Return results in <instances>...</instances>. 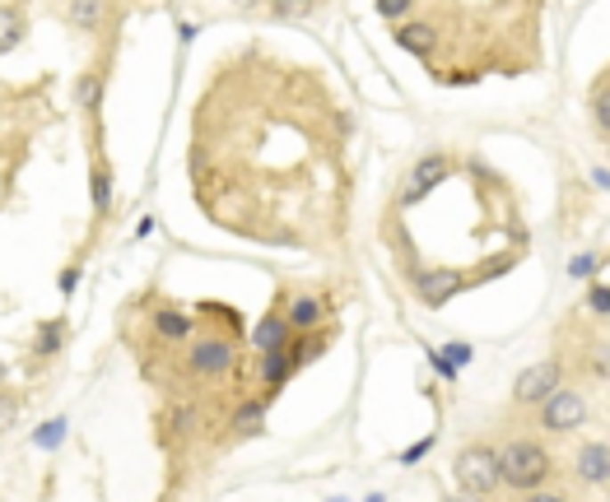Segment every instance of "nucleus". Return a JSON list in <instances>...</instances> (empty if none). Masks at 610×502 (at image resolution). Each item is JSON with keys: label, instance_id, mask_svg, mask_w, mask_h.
<instances>
[{"label": "nucleus", "instance_id": "obj_1", "mask_svg": "<svg viewBox=\"0 0 610 502\" xmlns=\"http://www.w3.org/2000/svg\"><path fill=\"white\" fill-rule=\"evenodd\" d=\"M494 460H499V479H503V489H513V493H532L541 489L545 479H550L555 470V460L550 451H545L536 437H508V442L494 447Z\"/></svg>", "mask_w": 610, "mask_h": 502}, {"label": "nucleus", "instance_id": "obj_2", "mask_svg": "<svg viewBox=\"0 0 610 502\" xmlns=\"http://www.w3.org/2000/svg\"><path fill=\"white\" fill-rule=\"evenodd\" d=\"M452 479H457V489L471 493V498H494V493L503 489L494 447H484V442L461 447V451L452 456Z\"/></svg>", "mask_w": 610, "mask_h": 502}, {"label": "nucleus", "instance_id": "obj_3", "mask_svg": "<svg viewBox=\"0 0 610 502\" xmlns=\"http://www.w3.org/2000/svg\"><path fill=\"white\" fill-rule=\"evenodd\" d=\"M536 418H541V428L545 433H573L582 418H587V401H582V391H568L559 386L555 395H545V401L536 405Z\"/></svg>", "mask_w": 610, "mask_h": 502}, {"label": "nucleus", "instance_id": "obj_4", "mask_svg": "<svg viewBox=\"0 0 610 502\" xmlns=\"http://www.w3.org/2000/svg\"><path fill=\"white\" fill-rule=\"evenodd\" d=\"M559 382H564L559 363H532L526 372H517V382H513V405L532 409V405H541V401H545V395H555V391H559Z\"/></svg>", "mask_w": 610, "mask_h": 502}, {"label": "nucleus", "instance_id": "obj_5", "mask_svg": "<svg viewBox=\"0 0 610 502\" xmlns=\"http://www.w3.org/2000/svg\"><path fill=\"white\" fill-rule=\"evenodd\" d=\"M238 368V349L229 340H219V335H210V340H196L191 353H187V372L191 376H224Z\"/></svg>", "mask_w": 610, "mask_h": 502}, {"label": "nucleus", "instance_id": "obj_6", "mask_svg": "<svg viewBox=\"0 0 610 502\" xmlns=\"http://www.w3.org/2000/svg\"><path fill=\"white\" fill-rule=\"evenodd\" d=\"M447 173H452V163H447V154H424L415 167H411V182H405V205H415L434 191V186L447 182Z\"/></svg>", "mask_w": 610, "mask_h": 502}, {"label": "nucleus", "instance_id": "obj_7", "mask_svg": "<svg viewBox=\"0 0 610 502\" xmlns=\"http://www.w3.org/2000/svg\"><path fill=\"white\" fill-rule=\"evenodd\" d=\"M461 275H457V270H424V275L415 279V293H419V303L424 307H443L447 298H457V293H461Z\"/></svg>", "mask_w": 610, "mask_h": 502}, {"label": "nucleus", "instance_id": "obj_8", "mask_svg": "<svg viewBox=\"0 0 610 502\" xmlns=\"http://www.w3.org/2000/svg\"><path fill=\"white\" fill-rule=\"evenodd\" d=\"M284 321H289L294 335H313L327 321V303L313 298V293H298V298H289V307H284Z\"/></svg>", "mask_w": 610, "mask_h": 502}, {"label": "nucleus", "instance_id": "obj_9", "mask_svg": "<svg viewBox=\"0 0 610 502\" xmlns=\"http://www.w3.org/2000/svg\"><path fill=\"white\" fill-rule=\"evenodd\" d=\"M573 470H578L582 484H610V447H606V442H587V447H578Z\"/></svg>", "mask_w": 610, "mask_h": 502}, {"label": "nucleus", "instance_id": "obj_10", "mask_svg": "<svg viewBox=\"0 0 610 502\" xmlns=\"http://www.w3.org/2000/svg\"><path fill=\"white\" fill-rule=\"evenodd\" d=\"M61 14H66L70 28L98 33V28L108 24V0H66V5H61Z\"/></svg>", "mask_w": 610, "mask_h": 502}, {"label": "nucleus", "instance_id": "obj_11", "mask_svg": "<svg viewBox=\"0 0 610 502\" xmlns=\"http://www.w3.org/2000/svg\"><path fill=\"white\" fill-rule=\"evenodd\" d=\"M289 340H294V330H289V321H284V312H271V317H261V326L252 330V344H256L261 353L289 349Z\"/></svg>", "mask_w": 610, "mask_h": 502}, {"label": "nucleus", "instance_id": "obj_12", "mask_svg": "<svg viewBox=\"0 0 610 502\" xmlns=\"http://www.w3.org/2000/svg\"><path fill=\"white\" fill-rule=\"evenodd\" d=\"M28 24H24V10L19 5H0V56H10L19 42H24Z\"/></svg>", "mask_w": 610, "mask_h": 502}, {"label": "nucleus", "instance_id": "obj_13", "mask_svg": "<svg viewBox=\"0 0 610 502\" xmlns=\"http://www.w3.org/2000/svg\"><path fill=\"white\" fill-rule=\"evenodd\" d=\"M396 42L405 52H415V56H429L438 47V28L434 24H401L396 28Z\"/></svg>", "mask_w": 610, "mask_h": 502}, {"label": "nucleus", "instance_id": "obj_14", "mask_svg": "<svg viewBox=\"0 0 610 502\" xmlns=\"http://www.w3.org/2000/svg\"><path fill=\"white\" fill-rule=\"evenodd\" d=\"M75 102H79V112H98V102H103V70H85V75H79Z\"/></svg>", "mask_w": 610, "mask_h": 502}, {"label": "nucleus", "instance_id": "obj_15", "mask_svg": "<svg viewBox=\"0 0 610 502\" xmlns=\"http://www.w3.org/2000/svg\"><path fill=\"white\" fill-rule=\"evenodd\" d=\"M289 372H294V359H289V349H271L266 353V363H261V382H266L271 391L289 382Z\"/></svg>", "mask_w": 610, "mask_h": 502}, {"label": "nucleus", "instance_id": "obj_16", "mask_svg": "<svg viewBox=\"0 0 610 502\" xmlns=\"http://www.w3.org/2000/svg\"><path fill=\"white\" fill-rule=\"evenodd\" d=\"M61 344H66V321H43L37 326V340H33V349H37V359H47V353H56Z\"/></svg>", "mask_w": 610, "mask_h": 502}, {"label": "nucleus", "instance_id": "obj_17", "mask_svg": "<svg viewBox=\"0 0 610 502\" xmlns=\"http://www.w3.org/2000/svg\"><path fill=\"white\" fill-rule=\"evenodd\" d=\"M154 330L164 335V340L182 344V340H187V335H191V321L182 317V312H159V317H154Z\"/></svg>", "mask_w": 610, "mask_h": 502}, {"label": "nucleus", "instance_id": "obj_18", "mask_svg": "<svg viewBox=\"0 0 610 502\" xmlns=\"http://www.w3.org/2000/svg\"><path fill=\"white\" fill-rule=\"evenodd\" d=\"M108 205H112V173L108 163H94V209L108 215Z\"/></svg>", "mask_w": 610, "mask_h": 502}, {"label": "nucleus", "instance_id": "obj_19", "mask_svg": "<svg viewBox=\"0 0 610 502\" xmlns=\"http://www.w3.org/2000/svg\"><path fill=\"white\" fill-rule=\"evenodd\" d=\"M19 405H24V401H19V391H5V386H0V433H10V428H14Z\"/></svg>", "mask_w": 610, "mask_h": 502}, {"label": "nucleus", "instance_id": "obj_20", "mask_svg": "<svg viewBox=\"0 0 610 502\" xmlns=\"http://www.w3.org/2000/svg\"><path fill=\"white\" fill-rule=\"evenodd\" d=\"M261 409H266L261 401H248V405L233 414V428H238V433H256V428H261Z\"/></svg>", "mask_w": 610, "mask_h": 502}, {"label": "nucleus", "instance_id": "obj_21", "mask_svg": "<svg viewBox=\"0 0 610 502\" xmlns=\"http://www.w3.org/2000/svg\"><path fill=\"white\" fill-rule=\"evenodd\" d=\"M61 437H66V418H56V424H43V428H37V433H33V447L52 451V447L61 442Z\"/></svg>", "mask_w": 610, "mask_h": 502}, {"label": "nucleus", "instance_id": "obj_22", "mask_svg": "<svg viewBox=\"0 0 610 502\" xmlns=\"http://www.w3.org/2000/svg\"><path fill=\"white\" fill-rule=\"evenodd\" d=\"M308 10H313V0H275V5H271L275 19H303Z\"/></svg>", "mask_w": 610, "mask_h": 502}, {"label": "nucleus", "instance_id": "obj_23", "mask_svg": "<svg viewBox=\"0 0 610 502\" xmlns=\"http://www.w3.org/2000/svg\"><path fill=\"white\" fill-rule=\"evenodd\" d=\"M411 5H415V0H378V14L382 19H405V14H411Z\"/></svg>", "mask_w": 610, "mask_h": 502}, {"label": "nucleus", "instance_id": "obj_24", "mask_svg": "<svg viewBox=\"0 0 610 502\" xmlns=\"http://www.w3.org/2000/svg\"><path fill=\"white\" fill-rule=\"evenodd\" d=\"M522 502H568V498H564V493H555V489H532Z\"/></svg>", "mask_w": 610, "mask_h": 502}, {"label": "nucleus", "instance_id": "obj_25", "mask_svg": "<svg viewBox=\"0 0 610 502\" xmlns=\"http://www.w3.org/2000/svg\"><path fill=\"white\" fill-rule=\"evenodd\" d=\"M75 284H79V270L70 265V270H66V275H61V288H66V293H75Z\"/></svg>", "mask_w": 610, "mask_h": 502}, {"label": "nucleus", "instance_id": "obj_26", "mask_svg": "<svg viewBox=\"0 0 610 502\" xmlns=\"http://www.w3.org/2000/svg\"><path fill=\"white\" fill-rule=\"evenodd\" d=\"M597 121H601L606 131H610V98H601V102H597Z\"/></svg>", "mask_w": 610, "mask_h": 502}, {"label": "nucleus", "instance_id": "obj_27", "mask_svg": "<svg viewBox=\"0 0 610 502\" xmlns=\"http://www.w3.org/2000/svg\"><path fill=\"white\" fill-rule=\"evenodd\" d=\"M592 265H597L592 256H578V261H573V275H587V270H592Z\"/></svg>", "mask_w": 610, "mask_h": 502}, {"label": "nucleus", "instance_id": "obj_28", "mask_svg": "<svg viewBox=\"0 0 610 502\" xmlns=\"http://www.w3.org/2000/svg\"><path fill=\"white\" fill-rule=\"evenodd\" d=\"M0 382H5V363H0Z\"/></svg>", "mask_w": 610, "mask_h": 502}, {"label": "nucleus", "instance_id": "obj_29", "mask_svg": "<svg viewBox=\"0 0 610 502\" xmlns=\"http://www.w3.org/2000/svg\"><path fill=\"white\" fill-rule=\"evenodd\" d=\"M238 5H256V0H238Z\"/></svg>", "mask_w": 610, "mask_h": 502}, {"label": "nucleus", "instance_id": "obj_30", "mask_svg": "<svg viewBox=\"0 0 610 502\" xmlns=\"http://www.w3.org/2000/svg\"><path fill=\"white\" fill-rule=\"evenodd\" d=\"M369 502H382V498H369Z\"/></svg>", "mask_w": 610, "mask_h": 502}]
</instances>
